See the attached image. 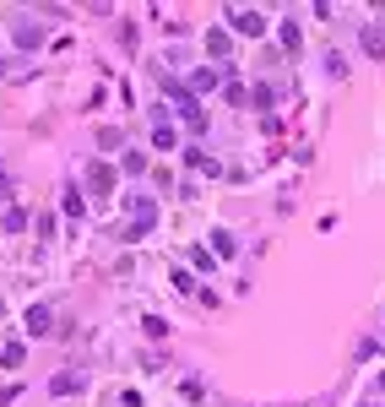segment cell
<instances>
[{
	"label": "cell",
	"instance_id": "cell-16",
	"mask_svg": "<svg viewBox=\"0 0 385 407\" xmlns=\"http://www.w3.org/2000/svg\"><path fill=\"white\" fill-rule=\"evenodd\" d=\"M43 39V33H39V27H33V22H22V27H17V44H22V49H33V44H39Z\"/></svg>",
	"mask_w": 385,
	"mask_h": 407
},
{
	"label": "cell",
	"instance_id": "cell-9",
	"mask_svg": "<svg viewBox=\"0 0 385 407\" xmlns=\"http://www.w3.org/2000/svg\"><path fill=\"white\" fill-rule=\"evenodd\" d=\"M184 158H190V168H201V174H223V163H217V158H206V152H196V147H190Z\"/></svg>",
	"mask_w": 385,
	"mask_h": 407
},
{
	"label": "cell",
	"instance_id": "cell-7",
	"mask_svg": "<svg viewBox=\"0 0 385 407\" xmlns=\"http://www.w3.org/2000/svg\"><path fill=\"white\" fill-rule=\"evenodd\" d=\"M130 218H136V223H158V201H152V196H130Z\"/></svg>",
	"mask_w": 385,
	"mask_h": 407
},
{
	"label": "cell",
	"instance_id": "cell-19",
	"mask_svg": "<svg viewBox=\"0 0 385 407\" xmlns=\"http://www.w3.org/2000/svg\"><path fill=\"white\" fill-rule=\"evenodd\" d=\"M6 228H11V234H22V228H27V212H22V206H11V212H6Z\"/></svg>",
	"mask_w": 385,
	"mask_h": 407
},
{
	"label": "cell",
	"instance_id": "cell-4",
	"mask_svg": "<svg viewBox=\"0 0 385 407\" xmlns=\"http://www.w3.org/2000/svg\"><path fill=\"white\" fill-rule=\"evenodd\" d=\"M27 331H33V337H49V331H55V315H49V305H33V309H27Z\"/></svg>",
	"mask_w": 385,
	"mask_h": 407
},
{
	"label": "cell",
	"instance_id": "cell-5",
	"mask_svg": "<svg viewBox=\"0 0 385 407\" xmlns=\"http://www.w3.org/2000/svg\"><path fill=\"white\" fill-rule=\"evenodd\" d=\"M212 87H217V71H212V65H196V71H190V98H201Z\"/></svg>",
	"mask_w": 385,
	"mask_h": 407
},
{
	"label": "cell",
	"instance_id": "cell-17",
	"mask_svg": "<svg viewBox=\"0 0 385 407\" xmlns=\"http://www.w3.org/2000/svg\"><path fill=\"white\" fill-rule=\"evenodd\" d=\"M120 239H125V244H136V239H147V223H136V218H130V223L120 228Z\"/></svg>",
	"mask_w": 385,
	"mask_h": 407
},
{
	"label": "cell",
	"instance_id": "cell-8",
	"mask_svg": "<svg viewBox=\"0 0 385 407\" xmlns=\"http://www.w3.org/2000/svg\"><path fill=\"white\" fill-rule=\"evenodd\" d=\"M364 49L374 60H385V27H364Z\"/></svg>",
	"mask_w": 385,
	"mask_h": 407
},
{
	"label": "cell",
	"instance_id": "cell-11",
	"mask_svg": "<svg viewBox=\"0 0 385 407\" xmlns=\"http://www.w3.org/2000/svg\"><path fill=\"white\" fill-rule=\"evenodd\" d=\"M22 359H27V347H22V342H6V347H0V364H6V369H17Z\"/></svg>",
	"mask_w": 385,
	"mask_h": 407
},
{
	"label": "cell",
	"instance_id": "cell-10",
	"mask_svg": "<svg viewBox=\"0 0 385 407\" xmlns=\"http://www.w3.org/2000/svg\"><path fill=\"white\" fill-rule=\"evenodd\" d=\"M277 39H283L288 55H299V27H293V22H277Z\"/></svg>",
	"mask_w": 385,
	"mask_h": 407
},
{
	"label": "cell",
	"instance_id": "cell-21",
	"mask_svg": "<svg viewBox=\"0 0 385 407\" xmlns=\"http://www.w3.org/2000/svg\"><path fill=\"white\" fill-rule=\"evenodd\" d=\"M223 98H228V103H244V98H250V93H244L239 81H223Z\"/></svg>",
	"mask_w": 385,
	"mask_h": 407
},
{
	"label": "cell",
	"instance_id": "cell-15",
	"mask_svg": "<svg viewBox=\"0 0 385 407\" xmlns=\"http://www.w3.org/2000/svg\"><path fill=\"white\" fill-rule=\"evenodd\" d=\"M60 206H65V218H81V212H87V201H81L76 190H65V196H60Z\"/></svg>",
	"mask_w": 385,
	"mask_h": 407
},
{
	"label": "cell",
	"instance_id": "cell-14",
	"mask_svg": "<svg viewBox=\"0 0 385 407\" xmlns=\"http://www.w3.org/2000/svg\"><path fill=\"white\" fill-rule=\"evenodd\" d=\"M120 168H125V174H147V152H125Z\"/></svg>",
	"mask_w": 385,
	"mask_h": 407
},
{
	"label": "cell",
	"instance_id": "cell-2",
	"mask_svg": "<svg viewBox=\"0 0 385 407\" xmlns=\"http://www.w3.org/2000/svg\"><path fill=\"white\" fill-rule=\"evenodd\" d=\"M228 27H239L244 39H261V33H266V17L255 11V6H244V11H228Z\"/></svg>",
	"mask_w": 385,
	"mask_h": 407
},
{
	"label": "cell",
	"instance_id": "cell-12",
	"mask_svg": "<svg viewBox=\"0 0 385 407\" xmlns=\"http://www.w3.org/2000/svg\"><path fill=\"white\" fill-rule=\"evenodd\" d=\"M180 120L190 125V131H201V125H206V114L196 109V103H180Z\"/></svg>",
	"mask_w": 385,
	"mask_h": 407
},
{
	"label": "cell",
	"instance_id": "cell-13",
	"mask_svg": "<svg viewBox=\"0 0 385 407\" xmlns=\"http://www.w3.org/2000/svg\"><path fill=\"white\" fill-rule=\"evenodd\" d=\"M152 147H158V152H168V147H180V136H174L168 125H158V131H152Z\"/></svg>",
	"mask_w": 385,
	"mask_h": 407
},
{
	"label": "cell",
	"instance_id": "cell-6",
	"mask_svg": "<svg viewBox=\"0 0 385 407\" xmlns=\"http://www.w3.org/2000/svg\"><path fill=\"white\" fill-rule=\"evenodd\" d=\"M228 49H234L228 27H212V33H206V55H212V60H228Z\"/></svg>",
	"mask_w": 385,
	"mask_h": 407
},
{
	"label": "cell",
	"instance_id": "cell-20",
	"mask_svg": "<svg viewBox=\"0 0 385 407\" xmlns=\"http://www.w3.org/2000/svg\"><path fill=\"white\" fill-rule=\"evenodd\" d=\"M212 250H217V255H234V250H239V239H234V234H217V239H212Z\"/></svg>",
	"mask_w": 385,
	"mask_h": 407
},
{
	"label": "cell",
	"instance_id": "cell-1",
	"mask_svg": "<svg viewBox=\"0 0 385 407\" xmlns=\"http://www.w3.org/2000/svg\"><path fill=\"white\" fill-rule=\"evenodd\" d=\"M114 185H120V168H114V163H87V190H93V196H98V201H103V196H114Z\"/></svg>",
	"mask_w": 385,
	"mask_h": 407
},
{
	"label": "cell",
	"instance_id": "cell-3",
	"mask_svg": "<svg viewBox=\"0 0 385 407\" xmlns=\"http://www.w3.org/2000/svg\"><path fill=\"white\" fill-rule=\"evenodd\" d=\"M81 386H87V375H81V369H65V375H55V380H49V391H55V396H76Z\"/></svg>",
	"mask_w": 385,
	"mask_h": 407
},
{
	"label": "cell",
	"instance_id": "cell-18",
	"mask_svg": "<svg viewBox=\"0 0 385 407\" xmlns=\"http://www.w3.org/2000/svg\"><path fill=\"white\" fill-rule=\"evenodd\" d=\"M250 103H255V109H271V81H261V87L250 93Z\"/></svg>",
	"mask_w": 385,
	"mask_h": 407
}]
</instances>
